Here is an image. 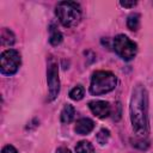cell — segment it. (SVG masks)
<instances>
[{
	"label": "cell",
	"instance_id": "obj_10",
	"mask_svg": "<svg viewBox=\"0 0 153 153\" xmlns=\"http://www.w3.org/2000/svg\"><path fill=\"white\" fill-rule=\"evenodd\" d=\"M62 33L57 30V27H55L54 25L50 26V36H49V42L51 45H59L62 42Z\"/></svg>",
	"mask_w": 153,
	"mask_h": 153
},
{
	"label": "cell",
	"instance_id": "obj_12",
	"mask_svg": "<svg viewBox=\"0 0 153 153\" xmlns=\"http://www.w3.org/2000/svg\"><path fill=\"white\" fill-rule=\"evenodd\" d=\"M75 152L76 153H94V148L88 141H80L75 146Z\"/></svg>",
	"mask_w": 153,
	"mask_h": 153
},
{
	"label": "cell",
	"instance_id": "obj_15",
	"mask_svg": "<svg viewBox=\"0 0 153 153\" xmlns=\"http://www.w3.org/2000/svg\"><path fill=\"white\" fill-rule=\"evenodd\" d=\"M109 137H110V131L108 129H100L97 134V141L100 145H105L109 141Z\"/></svg>",
	"mask_w": 153,
	"mask_h": 153
},
{
	"label": "cell",
	"instance_id": "obj_2",
	"mask_svg": "<svg viewBox=\"0 0 153 153\" xmlns=\"http://www.w3.org/2000/svg\"><path fill=\"white\" fill-rule=\"evenodd\" d=\"M56 16L60 23L66 27L76 26L81 20V8L78 2L61 1L56 5Z\"/></svg>",
	"mask_w": 153,
	"mask_h": 153
},
{
	"label": "cell",
	"instance_id": "obj_14",
	"mask_svg": "<svg viewBox=\"0 0 153 153\" xmlns=\"http://www.w3.org/2000/svg\"><path fill=\"white\" fill-rule=\"evenodd\" d=\"M84 87L81 86V85H78V86H75L74 88H72L71 90V92H69V97L73 99V100H80L82 97H84Z\"/></svg>",
	"mask_w": 153,
	"mask_h": 153
},
{
	"label": "cell",
	"instance_id": "obj_18",
	"mask_svg": "<svg viewBox=\"0 0 153 153\" xmlns=\"http://www.w3.org/2000/svg\"><path fill=\"white\" fill-rule=\"evenodd\" d=\"M56 153H72V152L66 147H60V148L56 149Z\"/></svg>",
	"mask_w": 153,
	"mask_h": 153
},
{
	"label": "cell",
	"instance_id": "obj_16",
	"mask_svg": "<svg viewBox=\"0 0 153 153\" xmlns=\"http://www.w3.org/2000/svg\"><path fill=\"white\" fill-rule=\"evenodd\" d=\"M1 153H17V149H16L13 146L7 145V146H5V147L1 149Z\"/></svg>",
	"mask_w": 153,
	"mask_h": 153
},
{
	"label": "cell",
	"instance_id": "obj_6",
	"mask_svg": "<svg viewBox=\"0 0 153 153\" xmlns=\"http://www.w3.org/2000/svg\"><path fill=\"white\" fill-rule=\"evenodd\" d=\"M47 81H48V100H54L60 92V79H59V68L57 63L50 61L47 71Z\"/></svg>",
	"mask_w": 153,
	"mask_h": 153
},
{
	"label": "cell",
	"instance_id": "obj_4",
	"mask_svg": "<svg viewBox=\"0 0 153 153\" xmlns=\"http://www.w3.org/2000/svg\"><path fill=\"white\" fill-rule=\"evenodd\" d=\"M114 49L121 59L126 61H130L136 55L137 47L136 43H134L126 35H117L114 38Z\"/></svg>",
	"mask_w": 153,
	"mask_h": 153
},
{
	"label": "cell",
	"instance_id": "obj_1",
	"mask_svg": "<svg viewBox=\"0 0 153 153\" xmlns=\"http://www.w3.org/2000/svg\"><path fill=\"white\" fill-rule=\"evenodd\" d=\"M130 122L136 136L145 139L149 133L148 123V93L141 84H137L131 93L129 105Z\"/></svg>",
	"mask_w": 153,
	"mask_h": 153
},
{
	"label": "cell",
	"instance_id": "obj_17",
	"mask_svg": "<svg viewBox=\"0 0 153 153\" xmlns=\"http://www.w3.org/2000/svg\"><path fill=\"white\" fill-rule=\"evenodd\" d=\"M120 5L123 6V7H134L136 5V1H127V0H124V1H120Z\"/></svg>",
	"mask_w": 153,
	"mask_h": 153
},
{
	"label": "cell",
	"instance_id": "obj_7",
	"mask_svg": "<svg viewBox=\"0 0 153 153\" xmlns=\"http://www.w3.org/2000/svg\"><path fill=\"white\" fill-rule=\"evenodd\" d=\"M88 108L98 118H106L111 112L110 104L105 100H92L88 103Z\"/></svg>",
	"mask_w": 153,
	"mask_h": 153
},
{
	"label": "cell",
	"instance_id": "obj_5",
	"mask_svg": "<svg viewBox=\"0 0 153 153\" xmlns=\"http://www.w3.org/2000/svg\"><path fill=\"white\" fill-rule=\"evenodd\" d=\"M22 63L20 54L14 49H7L1 54L0 57V71L5 75L14 74Z\"/></svg>",
	"mask_w": 153,
	"mask_h": 153
},
{
	"label": "cell",
	"instance_id": "obj_13",
	"mask_svg": "<svg viewBox=\"0 0 153 153\" xmlns=\"http://www.w3.org/2000/svg\"><path fill=\"white\" fill-rule=\"evenodd\" d=\"M1 42L4 45H12L14 43V35L11 30L8 29H2V32H1Z\"/></svg>",
	"mask_w": 153,
	"mask_h": 153
},
{
	"label": "cell",
	"instance_id": "obj_11",
	"mask_svg": "<svg viewBox=\"0 0 153 153\" xmlns=\"http://www.w3.org/2000/svg\"><path fill=\"white\" fill-rule=\"evenodd\" d=\"M127 26L131 31H136L140 26V16L137 13H131L127 19Z\"/></svg>",
	"mask_w": 153,
	"mask_h": 153
},
{
	"label": "cell",
	"instance_id": "obj_3",
	"mask_svg": "<svg viewBox=\"0 0 153 153\" xmlns=\"http://www.w3.org/2000/svg\"><path fill=\"white\" fill-rule=\"evenodd\" d=\"M116 84H117V79L115 74L108 71H98L92 74L90 92L93 96L105 94L112 91L116 87Z\"/></svg>",
	"mask_w": 153,
	"mask_h": 153
},
{
	"label": "cell",
	"instance_id": "obj_8",
	"mask_svg": "<svg viewBox=\"0 0 153 153\" xmlns=\"http://www.w3.org/2000/svg\"><path fill=\"white\" fill-rule=\"evenodd\" d=\"M94 128V123L92 120L90 118H80L76 121L75 123V127H74V130L76 134H80V135H86L88 133H91Z\"/></svg>",
	"mask_w": 153,
	"mask_h": 153
},
{
	"label": "cell",
	"instance_id": "obj_9",
	"mask_svg": "<svg viewBox=\"0 0 153 153\" xmlns=\"http://www.w3.org/2000/svg\"><path fill=\"white\" fill-rule=\"evenodd\" d=\"M74 115H75L74 108L69 104H66L61 111V122L62 123H71L74 118Z\"/></svg>",
	"mask_w": 153,
	"mask_h": 153
}]
</instances>
